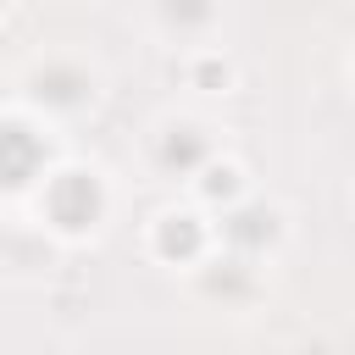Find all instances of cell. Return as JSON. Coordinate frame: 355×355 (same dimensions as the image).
Returning <instances> with one entry per match:
<instances>
[{"label": "cell", "mask_w": 355, "mask_h": 355, "mask_svg": "<svg viewBox=\"0 0 355 355\" xmlns=\"http://www.w3.org/2000/svg\"><path fill=\"white\" fill-rule=\"evenodd\" d=\"M50 205H55V216L67 222V227H83L89 216H94V205H100V194H94V183L89 178H61L55 183V194H50Z\"/></svg>", "instance_id": "cell-1"}, {"label": "cell", "mask_w": 355, "mask_h": 355, "mask_svg": "<svg viewBox=\"0 0 355 355\" xmlns=\"http://www.w3.org/2000/svg\"><path fill=\"white\" fill-rule=\"evenodd\" d=\"M39 166V144L22 128H0V183H28V172Z\"/></svg>", "instance_id": "cell-2"}, {"label": "cell", "mask_w": 355, "mask_h": 355, "mask_svg": "<svg viewBox=\"0 0 355 355\" xmlns=\"http://www.w3.org/2000/svg\"><path fill=\"white\" fill-rule=\"evenodd\" d=\"M194 239H200V233H194L189 222H183V227H161V250H166V255H189Z\"/></svg>", "instance_id": "cell-3"}, {"label": "cell", "mask_w": 355, "mask_h": 355, "mask_svg": "<svg viewBox=\"0 0 355 355\" xmlns=\"http://www.w3.org/2000/svg\"><path fill=\"white\" fill-rule=\"evenodd\" d=\"M172 166H189V161H200V139H166V150H161Z\"/></svg>", "instance_id": "cell-4"}]
</instances>
